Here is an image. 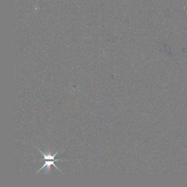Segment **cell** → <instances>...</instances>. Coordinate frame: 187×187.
<instances>
[{
  "mask_svg": "<svg viewBox=\"0 0 187 187\" xmlns=\"http://www.w3.org/2000/svg\"><path fill=\"white\" fill-rule=\"evenodd\" d=\"M55 161H56V160H52V161H51L50 160H49V161H46L45 162V164H44L43 166H42L39 170H38V171L36 172V174H38V172H39L40 171H41L44 167H46V171H47V174H49V171L51 170V166L52 165L54 166V167L57 168L58 170H59V171H60V172H62L61 170H60L57 167V166L55 165V164H54V162H55Z\"/></svg>",
  "mask_w": 187,
  "mask_h": 187,
  "instance_id": "1",
  "label": "cell"
},
{
  "mask_svg": "<svg viewBox=\"0 0 187 187\" xmlns=\"http://www.w3.org/2000/svg\"><path fill=\"white\" fill-rule=\"evenodd\" d=\"M38 148V149L40 152H41V154L44 155V159H45V160H56V161H68L67 160H60V159L56 160L55 157H56V156L58 154V152H57L56 153H55L53 155L51 154L50 153H49V154H48L46 155L45 154H44V153L41 151L40 149H38V148Z\"/></svg>",
  "mask_w": 187,
  "mask_h": 187,
  "instance_id": "2",
  "label": "cell"
}]
</instances>
